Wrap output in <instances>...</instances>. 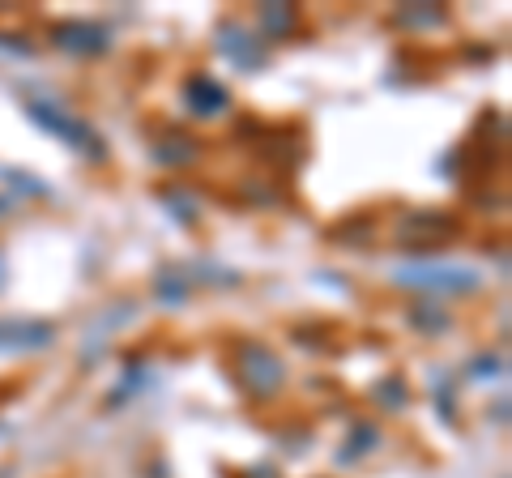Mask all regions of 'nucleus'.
Returning <instances> with one entry per match:
<instances>
[{
  "label": "nucleus",
  "instance_id": "1",
  "mask_svg": "<svg viewBox=\"0 0 512 478\" xmlns=\"http://www.w3.org/2000/svg\"><path fill=\"white\" fill-rule=\"evenodd\" d=\"M52 329L47 325H18V321H0V346H22V342H47Z\"/></svg>",
  "mask_w": 512,
  "mask_h": 478
}]
</instances>
